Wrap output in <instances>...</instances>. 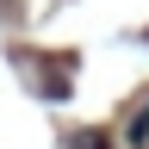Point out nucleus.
<instances>
[{"label": "nucleus", "instance_id": "nucleus-1", "mask_svg": "<svg viewBox=\"0 0 149 149\" xmlns=\"http://www.w3.org/2000/svg\"><path fill=\"white\" fill-rule=\"evenodd\" d=\"M143 137H149V112H143L137 124H130V143H143Z\"/></svg>", "mask_w": 149, "mask_h": 149}]
</instances>
